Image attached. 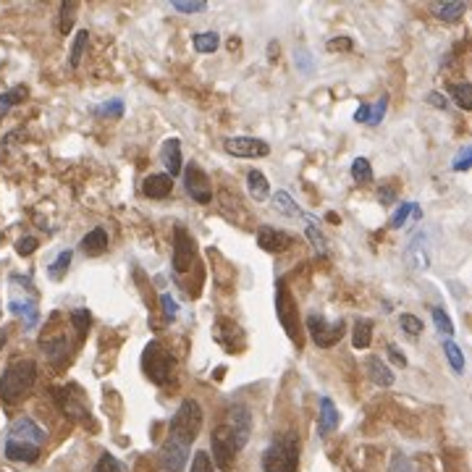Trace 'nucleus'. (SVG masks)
<instances>
[{
	"instance_id": "54",
	"label": "nucleus",
	"mask_w": 472,
	"mask_h": 472,
	"mask_svg": "<svg viewBox=\"0 0 472 472\" xmlns=\"http://www.w3.org/2000/svg\"><path fill=\"white\" fill-rule=\"evenodd\" d=\"M425 100H428L430 105H436L438 111H446V105H449V103H446V97H444V94H441V92H430L428 97H425Z\"/></svg>"
},
{
	"instance_id": "28",
	"label": "nucleus",
	"mask_w": 472,
	"mask_h": 472,
	"mask_svg": "<svg viewBox=\"0 0 472 472\" xmlns=\"http://www.w3.org/2000/svg\"><path fill=\"white\" fill-rule=\"evenodd\" d=\"M40 346H43V352L53 360H63L66 354H69V339L66 336H55V339H43L40 341Z\"/></svg>"
},
{
	"instance_id": "52",
	"label": "nucleus",
	"mask_w": 472,
	"mask_h": 472,
	"mask_svg": "<svg viewBox=\"0 0 472 472\" xmlns=\"http://www.w3.org/2000/svg\"><path fill=\"white\" fill-rule=\"evenodd\" d=\"M349 48H352V40H349V37H336V40H331V43H328V50H349Z\"/></svg>"
},
{
	"instance_id": "48",
	"label": "nucleus",
	"mask_w": 472,
	"mask_h": 472,
	"mask_svg": "<svg viewBox=\"0 0 472 472\" xmlns=\"http://www.w3.org/2000/svg\"><path fill=\"white\" fill-rule=\"evenodd\" d=\"M391 472H415V464L407 459L404 454H394V462H391Z\"/></svg>"
},
{
	"instance_id": "40",
	"label": "nucleus",
	"mask_w": 472,
	"mask_h": 472,
	"mask_svg": "<svg viewBox=\"0 0 472 472\" xmlns=\"http://www.w3.org/2000/svg\"><path fill=\"white\" fill-rule=\"evenodd\" d=\"M94 116H100V119H121L124 116V100H108V103L97 105Z\"/></svg>"
},
{
	"instance_id": "44",
	"label": "nucleus",
	"mask_w": 472,
	"mask_h": 472,
	"mask_svg": "<svg viewBox=\"0 0 472 472\" xmlns=\"http://www.w3.org/2000/svg\"><path fill=\"white\" fill-rule=\"evenodd\" d=\"M399 326H402L404 334H410V336L422 334V320L417 318V315H410V312H404L402 318H399Z\"/></svg>"
},
{
	"instance_id": "26",
	"label": "nucleus",
	"mask_w": 472,
	"mask_h": 472,
	"mask_svg": "<svg viewBox=\"0 0 472 472\" xmlns=\"http://www.w3.org/2000/svg\"><path fill=\"white\" fill-rule=\"evenodd\" d=\"M26 97H29V89H26L24 84H18V87H11V89H6V92L0 94V119L6 116V113L13 108V105L18 103H24Z\"/></svg>"
},
{
	"instance_id": "22",
	"label": "nucleus",
	"mask_w": 472,
	"mask_h": 472,
	"mask_svg": "<svg viewBox=\"0 0 472 472\" xmlns=\"http://www.w3.org/2000/svg\"><path fill=\"white\" fill-rule=\"evenodd\" d=\"M368 375L370 380H375L378 386H394V373L388 370V365L380 357H375V354H370L368 357Z\"/></svg>"
},
{
	"instance_id": "7",
	"label": "nucleus",
	"mask_w": 472,
	"mask_h": 472,
	"mask_svg": "<svg viewBox=\"0 0 472 472\" xmlns=\"http://www.w3.org/2000/svg\"><path fill=\"white\" fill-rule=\"evenodd\" d=\"M194 260H197V244L192 239V234L184 226H176L173 229V268H176V273H189L194 268Z\"/></svg>"
},
{
	"instance_id": "31",
	"label": "nucleus",
	"mask_w": 472,
	"mask_h": 472,
	"mask_svg": "<svg viewBox=\"0 0 472 472\" xmlns=\"http://www.w3.org/2000/svg\"><path fill=\"white\" fill-rule=\"evenodd\" d=\"M71 255H74L71 249H63L58 258L50 263V278H53V281H63V278H66V273H69V265H71Z\"/></svg>"
},
{
	"instance_id": "16",
	"label": "nucleus",
	"mask_w": 472,
	"mask_h": 472,
	"mask_svg": "<svg viewBox=\"0 0 472 472\" xmlns=\"http://www.w3.org/2000/svg\"><path fill=\"white\" fill-rule=\"evenodd\" d=\"M339 410H336L334 399H328V396H323L320 399V417H318V436L326 438L331 436L336 428H339Z\"/></svg>"
},
{
	"instance_id": "13",
	"label": "nucleus",
	"mask_w": 472,
	"mask_h": 472,
	"mask_svg": "<svg viewBox=\"0 0 472 472\" xmlns=\"http://www.w3.org/2000/svg\"><path fill=\"white\" fill-rule=\"evenodd\" d=\"M224 147L234 158H265V155H270V145L255 137H229Z\"/></svg>"
},
{
	"instance_id": "39",
	"label": "nucleus",
	"mask_w": 472,
	"mask_h": 472,
	"mask_svg": "<svg viewBox=\"0 0 472 472\" xmlns=\"http://www.w3.org/2000/svg\"><path fill=\"white\" fill-rule=\"evenodd\" d=\"M71 326L77 328V334L84 339L87 336V331H89V326H92V315H89V309H74L71 312Z\"/></svg>"
},
{
	"instance_id": "15",
	"label": "nucleus",
	"mask_w": 472,
	"mask_h": 472,
	"mask_svg": "<svg viewBox=\"0 0 472 472\" xmlns=\"http://www.w3.org/2000/svg\"><path fill=\"white\" fill-rule=\"evenodd\" d=\"M142 192H145L150 199H165L173 192V179L168 173H150V176L142 181Z\"/></svg>"
},
{
	"instance_id": "23",
	"label": "nucleus",
	"mask_w": 472,
	"mask_h": 472,
	"mask_svg": "<svg viewBox=\"0 0 472 472\" xmlns=\"http://www.w3.org/2000/svg\"><path fill=\"white\" fill-rule=\"evenodd\" d=\"M247 192H249V197L258 199V202L270 197V181L265 179V173L252 168V171L247 173Z\"/></svg>"
},
{
	"instance_id": "2",
	"label": "nucleus",
	"mask_w": 472,
	"mask_h": 472,
	"mask_svg": "<svg viewBox=\"0 0 472 472\" xmlns=\"http://www.w3.org/2000/svg\"><path fill=\"white\" fill-rule=\"evenodd\" d=\"M300 464V438L297 433H281L270 441L263 454V472H297Z\"/></svg>"
},
{
	"instance_id": "25",
	"label": "nucleus",
	"mask_w": 472,
	"mask_h": 472,
	"mask_svg": "<svg viewBox=\"0 0 472 472\" xmlns=\"http://www.w3.org/2000/svg\"><path fill=\"white\" fill-rule=\"evenodd\" d=\"M304 234H307L309 244L315 247V252H318L320 258L328 252V244H326V236H323V231H320V226L315 218H309V215H304Z\"/></svg>"
},
{
	"instance_id": "33",
	"label": "nucleus",
	"mask_w": 472,
	"mask_h": 472,
	"mask_svg": "<svg viewBox=\"0 0 472 472\" xmlns=\"http://www.w3.org/2000/svg\"><path fill=\"white\" fill-rule=\"evenodd\" d=\"M451 100H454L462 111H472V84H451Z\"/></svg>"
},
{
	"instance_id": "38",
	"label": "nucleus",
	"mask_w": 472,
	"mask_h": 472,
	"mask_svg": "<svg viewBox=\"0 0 472 472\" xmlns=\"http://www.w3.org/2000/svg\"><path fill=\"white\" fill-rule=\"evenodd\" d=\"M352 179L357 181V184H368V181L373 179V165H370L368 158H354Z\"/></svg>"
},
{
	"instance_id": "35",
	"label": "nucleus",
	"mask_w": 472,
	"mask_h": 472,
	"mask_svg": "<svg viewBox=\"0 0 472 472\" xmlns=\"http://www.w3.org/2000/svg\"><path fill=\"white\" fill-rule=\"evenodd\" d=\"M192 45H194V50L197 53H215L218 50V45H221V40H218L215 32H199V35H194Z\"/></svg>"
},
{
	"instance_id": "46",
	"label": "nucleus",
	"mask_w": 472,
	"mask_h": 472,
	"mask_svg": "<svg viewBox=\"0 0 472 472\" xmlns=\"http://www.w3.org/2000/svg\"><path fill=\"white\" fill-rule=\"evenodd\" d=\"M92 472H121V462L113 454H103L92 467Z\"/></svg>"
},
{
	"instance_id": "18",
	"label": "nucleus",
	"mask_w": 472,
	"mask_h": 472,
	"mask_svg": "<svg viewBox=\"0 0 472 472\" xmlns=\"http://www.w3.org/2000/svg\"><path fill=\"white\" fill-rule=\"evenodd\" d=\"M407 258L417 270H425L430 265V255H428V236L425 231H417L415 239L410 241V249H407Z\"/></svg>"
},
{
	"instance_id": "47",
	"label": "nucleus",
	"mask_w": 472,
	"mask_h": 472,
	"mask_svg": "<svg viewBox=\"0 0 472 472\" xmlns=\"http://www.w3.org/2000/svg\"><path fill=\"white\" fill-rule=\"evenodd\" d=\"M189 472H215L213 462H210V454L207 451H197L194 459H192V470Z\"/></svg>"
},
{
	"instance_id": "20",
	"label": "nucleus",
	"mask_w": 472,
	"mask_h": 472,
	"mask_svg": "<svg viewBox=\"0 0 472 472\" xmlns=\"http://www.w3.org/2000/svg\"><path fill=\"white\" fill-rule=\"evenodd\" d=\"M433 13H436L444 24H456V21L467 13V3H464V0H444V3H436V6H433Z\"/></svg>"
},
{
	"instance_id": "8",
	"label": "nucleus",
	"mask_w": 472,
	"mask_h": 472,
	"mask_svg": "<svg viewBox=\"0 0 472 472\" xmlns=\"http://www.w3.org/2000/svg\"><path fill=\"white\" fill-rule=\"evenodd\" d=\"M307 331L312 336V341L318 344V346H334L344 339L346 334V323L344 320H336V323H328L326 318H320V315H307Z\"/></svg>"
},
{
	"instance_id": "50",
	"label": "nucleus",
	"mask_w": 472,
	"mask_h": 472,
	"mask_svg": "<svg viewBox=\"0 0 472 472\" xmlns=\"http://www.w3.org/2000/svg\"><path fill=\"white\" fill-rule=\"evenodd\" d=\"M37 249V239L35 236H24V239H18V244H16V252L18 255H32V252H35Z\"/></svg>"
},
{
	"instance_id": "5",
	"label": "nucleus",
	"mask_w": 472,
	"mask_h": 472,
	"mask_svg": "<svg viewBox=\"0 0 472 472\" xmlns=\"http://www.w3.org/2000/svg\"><path fill=\"white\" fill-rule=\"evenodd\" d=\"M142 370L153 383H165L171 378L173 357L158 341H150L142 352Z\"/></svg>"
},
{
	"instance_id": "6",
	"label": "nucleus",
	"mask_w": 472,
	"mask_h": 472,
	"mask_svg": "<svg viewBox=\"0 0 472 472\" xmlns=\"http://www.w3.org/2000/svg\"><path fill=\"white\" fill-rule=\"evenodd\" d=\"M210 444H213V467L224 472H231L234 464H236V454H239V446H236V441H234L231 430L226 428V425H218L213 430V438H210Z\"/></svg>"
},
{
	"instance_id": "27",
	"label": "nucleus",
	"mask_w": 472,
	"mask_h": 472,
	"mask_svg": "<svg viewBox=\"0 0 472 472\" xmlns=\"http://www.w3.org/2000/svg\"><path fill=\"white\" fill-rule=\"evenodd\" d=\"M370 341H373V323L365 320V318H357L354 320V328H352L354 349H368Z\"/></svg>"
},
{
	"instance_id": "43",
	"label": "nucleus",
	"mask_w": 472,
	"mask_h": 472,
	"mask_svg": "<svg viewBox=\"0 0 472 472\" xmlns=\"http://www.w3.org/2000/svg\"><path fill=\"white\" fill-rule=\"evenodd\" d=\"M294 63H297V69H300V74H312V53L307 50V48H297L294 50Z\"/></svg>"
},
{
	"instance_id": "1",
	"label": "nucleus",
	"mask_w": 472,
	"mask_h": 472,
	"mask_svg": "<svg viewBox=\"0 0 472 472\" xmlns=\"http://www.w3.org/2000/svg\"><path fill=\"white\" fill-rule=\"evenodd\" d=\"M37 380V362L35 360H16L3 370L0 378V399L6 404H18L24 399Z\"/></svg>"
},
{
	"instance_id": "12",
	"label": "nucleus",
	"mask_w": 472,
	"mask_h": 472,
	"mask_svg": "<svg viewBox=\"0 0 472 472\" xmlns=\"http://www.w3.org/2000/svg\"><path fill=\"white\" fill-rule=\"evenodd\" d=\"M224 425L231 430L234 441H236V446L241 451V449L247 446L249 433H252V415H249V410L244 404H234L231 410H229V415H226Z\"/></svg>"
},
{
	"instance_id": "32",
	"label": "nucleus",
	"mask_w": 472,
	"mask_h": 472,
	"mask_svg": "<svg viewBox=\"0 0 472 472\" xmlns=\"http://www.w3.org/2000/svg\"><path fill=\"white\" fill-rule=\"evenodd\" d=\"M444 354H446L449 365H451L456 373H464V354L454 339H446V341H444Z\"/></svg>"
},
{
	"instance_id": "9",
	"label": "nucleus",
	"mask_w": 472,
	"mask_h": 472,
	"mask_svg": "<svg viewBox=\"0 0 472 472\" xmlns=\"http://www.w3.org/2000/svg\"><path fill=\"white\" fill-rule=\"evenodd\" d=\"M181 173H184V189L189 192V197L194 199V202H199V205H207L213 199V187H210L207 173L197 163H189L187 171Z\"/></svg>"
},
{
	"instance_id": "45",
	"label": "nucleus",
	"mask_w": 472,
	"mask_h": 472,
	"mask_svg": "<svg viewBox=\"0 0 472 472\" xmlns=\"http://www.w3.org/2000/svg\"><path fill=\"white\" fill-rule=\"evenodd\" d=\"M386 105H388V94H380V97H378V103H375V105H370V119H368L370 126H378V124L383 121V113H386Z\"/></svg>"
},
{
	"instance_id": "3",
	"label": "nucleus",
	"mask_w": 472,
	"mask_h": 472,
	"mask_svg": "<svg viewBox=\"0 0 472 472\" xmlns=\"http://www.w3.org/2000/svg\"><path fill=\"white\" fill-rule=\"evenodd\" d=\"M192 444H194L192 436L168 428V438H165L163 449H160V472H184Z\"/></svg>"
},
{
	"instance_id": "14",
	"label": "nucleus",
	"mask_w": 472,
	"mask_h": 472,
	"mask_svg": "<svg viewBox=\"0 0 472 472\" xmlns=\"http://www.w3.org/2000/svg\"><path fill=\"white\" fill-rule=\"evenodd\" d=\"M9 441H24V444H35V446H40V444L45 441V430L40 428L35 420H29V417H18V420L11 422Z\"/></svg>"
},
{
	"instance_id": "29",
	"label": "nucleus",
	"mask_w": 472,
	"mask_h": 472,
	"mask_svg": "<svg viewBox=\"0 0 472 472\" xmlns=\"http://www.w3.org/2000/svg\"><path fill=\"white\" fill-rule=\"evenodd\" d=\"M11 309H13L16 315H21V318H24V328H26V331H32V328L37 326V320H40V312H37L35 302H32V300H29V302L13 300V302H11Z\"/></svg>"
},
{
	"instance_id": "30",
	"label": "nucleus",
	"mask_w": 472,
	"mask_h": 472,
	"mask_svg": "<svg viewBox=\"0 0 472 472\" xmlns=\"http://www.w3.org/2000/svg\"><path fill=\"white\" fill-rule=\"evenodd\" d=\"M420 215L422 213H420V205H417V202H404V205H399L394 218H391V229H402V226H407V221H417Z\"/></svg>"
},
{
	"instance_id": "49",
	"label": "nucleus",
	"mask_w": 472,
	"mask_h": 472,
	"mask_svg": "<svg viewBox=\"0 0 472 472\" xmlns=\"http://www.w3.org/2000/svg\"><path fill=\"white\" fill-rule=\"evenodd\" d=\"M470 160H472V150L470 147H462L459 158H456L451 165H454V171H467V168H470Z\"/></svg>"
},
{
	"instance_id": "17",
	"label": "nucleus",
	"mask_w": 472,
	"mask_h": 472,
	"mask_svg": "<svg viewBox=\"0 0 472 472\" xmlns=\"http://www.w3.org/2000/svg\"><path fill=\"white\" fill-rule=\"evenodd\" d=\"M160 160H163L165 171L168 176H179L181 173V142L176 137L165 139L163 145H160Z\"/></svg>"
},
{
	"instance_id": "57",
	"label": "nucleus",
	"mask_w": 472,
	"mask_h": 472,
	"mask_svg": "<svg viewBox=\"0 0 472 472\" xmlns=\"http://www.w3.org/2000/svg\"><path fill=\"white\" fill-rule=\"evenodd\" d=\"M6 344V331H0V346Z\"/></svg>"
},
{
	"instance_id": "42",
	"label": "nucleus",
	"mask_w": 472,
	"mask_h": 472,
	"mask_svg": "<svg viewBox=\"0 0 472 472\" xmlns=\"http://www.w3.org/2000/svg\"><path fill=\"white\" fill-rule=\"evenodd\" d=\"M171 6L179 13H202V11H207L205 0H171Z\"/></svg>"
},
{
	"instance_id": "24",
	"label": "nucleus",
	"mask_w": 472,
	"mask_h": 472,
	"mask_svg": "<svg viewBox=\"0 0 472 472\" xmlns=\"http://www.w3.org/2000/svg\"><path fill=\"white\" fill-rule=\"evenodd\" d=\"M82 249H84L87 255H103L105 249H108V231L100 229V226L92 229V231L82 239Z\"/></svg>"
},
{
	"instance_id": "10",
	"label": "nucleus",
	"mask_w": 472,
	"mask_h": 472,
	"mask_svg": "<svg viewBox=\"0 0 472 472\" xmlns=\"http://www.w3.org/2000/svg\"><path fill=\"white\" fill-rule=\"evenodd\" d=\"M53 396H55V402H58V407L63 410V415L69 420H84V422L89 420V410H87L84 404V396H82V391L77 386L55 388Z\"/></svg>"
},
{
	"instance_id": "56",
	"label": "nucleus",
	"mask_w": 472,
	"mask_h": 472,
	"mask_svg": "<svg viewBox=\"0 0 472 472\" xmlns=\"http://www.w3.org/2000/svg\"><path fill=\"white\" fill-rule=\"evenodd\" d=\"M368 119H370V105H360V111L354 113V121H357V124H365Z\"/></svg>"
},
{
	"instance_id": "11",
	"label": "nucleus",
	"mask_w": 472,
	"mask_h": 472,
	"mask_svg": "<svg viewBox=\"0 0 472 472\" xmlns=\"http://www.w3.org/2000/svg\"><path fill=\"white\" fill-rule=\"evenodd\" d=\"M171 428L181 430V433H187V436L192 438H197L199 428H202V407H199L194 399H184L179 407V412L173 415Z\"/></svg>"
},
{
	"instance_id": "41",
	"label": "nucleus",
	"mask_w": 472,
	"mask_h": 472,
	"mask_svg": "<svg viewBox=\"0 0 472 472\" xmlns=\"http://www.w3.org/2000/svg\"><path fill=\"white\" fill-rule=\"evenodd\" d=\"M74 18H77V3L66 0V3L60 6V32H63V35H69V32H71Z\"/></svg>"
},
{
	"instance_id": "55",
	"label": "nucleus",
	"mask_w": 472,
	"mask_h": 472,
	"mask_svg": "<svg viewBox=\"0 0 472 472\" xmlns=\"http://www.w3.org/2000/svg\"><path fill=\"white\" fill-rule=\"evenodd\" d=\"M378 192H380V194H378V199H380V202H383V205H388V202H394V197H396V192H394V189L380 187V189H378Z\"/></svg>"
},
{
	"instance_id": "53",
	"label": "nucleus",
	"mask_w": 472,
	"mask_h": 472,
	"mask_svg": "<svg viewBox=\"0 0 472 472\" xmlns=\"http://www.w3.org/2000/svg\"><path fill=\"white\" fill-rule=\"evenodd\" d=\"M160 304H163V309H165V318L171 320L173 315H176V302H173L171 294H163V297H160Z\"/></svg>"
},
{
	"instance_id": "36",
	"label": "nucleus",
	"mask_w": 472,
	"mask_h": 472,
	"mask_svg": "<svg viewBox=\"0 0 472 472\" xmlns=\"http://www.w3.org/2000/svg\"><path fill=\"white\" fill-rule=\"evenodd\" d=\"M430 315H433V323H436L438 334L449 336V339H454V323H451V318H449L444 309H441V307H430Z\"/></svg>"
},
{
	"instance_id": "19",
	"label": "nucleus",
	"mask_w": 472,
	"mask_h": 472,
	"mask_svg": "<svg viewBox=\"0 0 472 472\" xmlns=\"http://www.w3.org/2000/svg\"><path fill=\"white\" fill-rule=\"evenodd\" d=\"M6 456L11 462H26L32 464L40 459V446L24 444V441H6Z\"/></svg>"
},
{
	"instance_id": "4",
	"label": "nucleus",
	"mask_w": 472,
	"mask_h": 472,
	"mask_svg": "<svg viewBox=\"0 0 472 472\" xmlns=\"http://www.w3.org/2000/svg\"><path fill=\"white\" fill-rule=\"evenodd\" d=\"M275 309H278V320H281L283 331L289 334V339L294 344H302V318L286 283H278V289H275Z\"/></svg>"
},
{
	"instance_id": "34",
	"label": "nucleus",
	"mask_w": 472,
	"mask_h": 472,
	"mask_svg": "<svg viewBox=\"0 0 472 472\" xmlns=\"http://www.w3.org/2000/svg\"><path fill=\"white\" fill-rule=\"evenodd\" d=\"M273 202H275V207H278L283 215H289V218H297V215L302 213L300 205L292 199V194H289V192H283V189L273 194Z\"/></svg>"
},
{
	"instance_id": "37",
	"label": "nucleus",
	"mask_w": 472,
	"mask_h": 472,
	"mask_svg": "<svg viewBox=\"0 0 472 472\" xmlns=\"http://www.w3.org/2000/svg\"><path fill=\"white\" fill-rule=\"evenodd\" d=\"M87 40H89V32H87V29H79L77 35H74V45H71V55H69L71 69H77V66H79V60H82V53H84Z\"/></svg>"
},
{
	"instance_id": "51",
	"label": "nucleus",
	"mask_w": 472,
	"mask_h": 472,
	"mask_svg": "<svg viewBox=\"0 0 472 472\" xmlns=\"http://www.w3.org/2000/svg\"><path fill=\"white\" fill-rule=\"evenodd\" d=\"M388 357H391V362H394L396 368H404V365H407V357L399 352V346H394V344H388Z\"/></svg>"
},
{
	"instance_id": "21",
	"label": "nucleus",
	"mask_w": 472,
	"mask_h": 472,
	"mask_svg": "<svg viewBox=\"0 0 472 472\" xmlns=\"http://www.w3.org/2000/svg\"><path fill=\"white\" fill-rule=\"evenodd\" d=\"M258 244L265 252H281L289 244V236L283 231H278V229H273V226H263L258 231Z\"/></svg>"
}]
</instances>
